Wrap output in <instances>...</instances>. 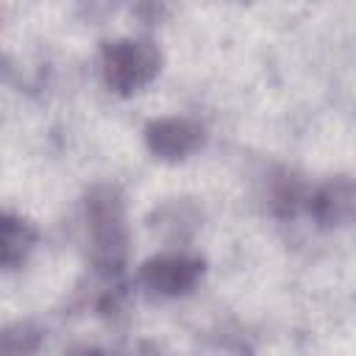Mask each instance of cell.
<instances>
[{
  "mask_svg": "<svg viewBox=\"0 0 356 356\" xmlns=\"http://www.w3.org/2000/svg\"><path fill=\"white\" fill-rule=\"evenodd\" d=\"M86 225H89L95 267L106 275H117L125 267V256H128L125 203L117 186L100 184L86 195Z\"/></svg>",
  "mask_w": 356,
  "mask_h": 356,
  "instance_id": "obj_1",
  "label": "cell"
},
{
  "mask_svg": "<svg viewBox=\"0 0 356 356\" xmlns=\"http://www.w3.org/2000/svg\"><path fill=\"white\" fill-rule=\"evenodd\" d=\"M159 64L161 56L147 39H117L103 44V75L106 83L120 95L139 92L145 83H150Z\"/></svg>",
  "mask_w": 356,
  "mask_h": 356,
  "instance_id": "obj_2",
  "label": "cell"
},
{
  "mask_svg": "<svg viewBox=\"0 0 356 356\" xmlns=\"http://www.w3.org/2000/svg\"><path fill=\"white\" fill-rule=\"evenodd\" d=\"M203 273V261L192 256H156L142 264L139 281L159 295H184L189 292Z\"/></svg>",
  "mask_w": 356,
  "mask_h": 356,
  "instance_id": "obj_3",
  "label": "cell"
},
{
  "mask_svg": "<svg viewBox=\"0 0 356 356\" xmlns=\"http://www.w3.org/2000/svg\"><path fill=\"white\" fill-rule=\"evenodd\" d=\"M150 153L159 159H184L203 142V128L186 117H164L145 128Z\"/></svg>",
  "mask_w": 356,
  "mask_h": 356,
  "instance_id": "obj_4",
  "label": "cell"
},
{
  "mask_svg": "<svg viewBox=\"0 0 356 356\" xmlns=\"http://www.w3.org/2000/svg\"><path fill=\"white\" fill-rule=\"evenodd\" d=\"M309 209L323 225H342L356 217V184L350 178H334L309 197Z\"/></svg>",
  "mask_w": 356,
  "mask_h": 356,
  "instance_id": "obj_5",
  "label": "cell"
},
{
  "mask_svg": "<svg viewBox=\"0 0 356 356\" xmlns=\"http://www.w3.org/2000/svg\"><path fill=\"white\" fill-rule=\"evenodd\" d=\"M36 242V234L33 228L14 217V214H3V248H0V259H3V267L6 270H14L17 264L25 261V256L31 253Z\"/></svg>",
  "mask_w": 356,
  "mask_h": 356,
  "instance_id": "obj_6",
  "label": "cell"
},
{
  "mask_svg": "<svg viewBox=\"0 0 356 356\" xmlns=\"http://www.w3.org/2000/svg\"><path fill=\"white\" fill-rule=\"evenodd\" d=\"M270 197H273L275 214H281V217H292V214H298V209H300L303 203H309L306 189H303V184H300L295 175H281V178H275Z\"/></svg>",
  "mask_w": 356,
  "mask_h": 356,
  "instance_id": "obj_7",
  "label": "cell"
}]
</instances>
